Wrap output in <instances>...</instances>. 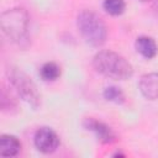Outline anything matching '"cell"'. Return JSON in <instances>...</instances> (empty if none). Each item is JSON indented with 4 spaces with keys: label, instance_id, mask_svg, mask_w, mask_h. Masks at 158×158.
<instances>
[{
    "label": "cell",
    "instance_id": "11",
    "mask_svg": "<svg viewBox=\"0 0 158 158\" xmlns=\"http://www.w3.org/2000/svg\"><path fill=\"white\" fill-rule=\"evenodd\" d=\"M102 7L107 14L112 16H118L125 11L126 4L125 0H104Z\"/></svg>",
    "mask_w": 158,
    "mask_h": 158
},
{
    "label": "cell",
    "instance_id": "3",
    "mask_svg": "<svg viewBox=\"0 0 158 158\" xmlns=\"http://www.w3.org/2000/svg\"><path fill=\"white\" fill-rule=\"evenodd\" d=\"M77 27L83 40L93 47L102 46L107 38L106 25L90 10H83L79 12L77 17Z\"/></svg>",
    "mask_w": 158,
    "mask_h": 158
},
{
    "label": "cell",
    "instance_id": "4",
    "mask_svg": "<svg viewBox=\"0 0 158 158\" xmlns=\"http://www.w3.org/2000/svg\"><path fill=\"white\" fill-rule=\"evenodd\" d=\"M6 75L17 95L25 102H27L32 109H37L41 105V94L33 80L25 72L15 67H9L6 69Z\"/></svg>",
    "mask_w": 158,
    "mask_h": 158
},
{
    "label": "cell",
    "instance_id": "7",
    "mask_svg": "<svg viewBox=\"0 0 158 158\" xmlns=\"http://www.w3.org/2000/svg\"><path fill=\"white\" fill-rule=\"evenodd\" d=\"M138 89L146 99L157 100L158 99V72L142 75L138 81Z\"/></svg>",
    "mask_w": 158,
    "mask_h": 158
},
{
    "label": "cell",
    "instance_id": "13",
    "mask_svg": "<svg viewBox=\"0 0 158 158\" xmlns=\"http://www.w3.org/2000/svg\"><path fill=\"white\" fill-rule=\"evenodd\" d=\"M153 9H154V11H156V14H157V16H158V1L154 4V7H153Z\"/></svg>",
    "mask_w": 158,
    "mask_h": 158
},
{
    "label": "cell",
    "instance_id": "8",
    "mask_svg": "<svg viewBox=\"0 0 158 158\" xmlns=\"http://www.w3.org/2000/svg\"><path fill=\"white\" fill-rule=\"evenodd\" d=\"M135 47H136V51L142 57H144L147 59L154 58L157 56V52H158V46H157L156 41L148 36L138 37L135 42Z\"/></svg>",
    "mask_w": 158,
    "mask_h": 158
},
{
    "label": "cell",
    "instance_id": "14",
    "mask_svg": "<svg viewBox=\"0 0 158 158\" xmlns=\"http://www.w3.org/2000/svg\"><path fill=\"white\" fill-rule=\"evenodd\" d=\"M138 1H141V2H147V1H151V0H138Z\"/></svg>",
    "mask_w": 158,
    "mask_h": 158
},
{
    "label": "cell",
    "instance_id": "2",
    "mask_svg": "<svg viewBox=\"0 0 158 158\" xmlns=\"http://www.w3.org/2000/svg\"><path fill=\"white\" fill-rule=\"evenodd\" d=\"M28 15L22 7L4 11L0 17L2 33L14 43L25 47L28 43Z\"/></svg>",
    "mask_w": 158,
    "mask_h": 158
},
{
    "label": "cell",
    "instance_id": "5",
    "mask_svg": "<svg viewBox=\"0 0 158 158\" xmlns=\"http://www.w3.org/2000/svg\"><path fill=\"white\" fill-rule=\"evenodd\" d=\"M33 142L36 148L42 153H52L59 146L58 135L49 127H41L36 131Z\"/></svg>",
    "mask_w": 158,
    "mask_h": 158
},
{
    "label": "cell",
    "instance_id": "12",
    "mask_svg": "<svg viewBox=\"0 0 158 158\" xmlns=\"http://www.w3.org/2000/svg\"><path fill=\"white\" fill-rule=\"evenodd\" d=\"M104 98L107 101H111L115 104H122L125 101V95L122 90L117 86H107L104 90Z\"/></svg>",
    "mask_w": 158,
    "mask_h": 158
},
{
    "label": "cell",
    "instance_id": "10",
    "mask_svg": "<svg viewBox=\"0 0 158 158\" xmlns=\"http://www.w3.org/2000/svg\"><path fill=\"white\" fill-rule=\"evenodd\" d=\"M40 75L44 81H54L60 75V68L54 62H47L41 67Z\"/></svg>",
    "mask_w": 158,
    "mask_h": 158
},
{
    "label": "cell",
    "instance_id": "9",
    "mask_svg": "<svg viewBox=\"0 0 158 158\" xmlns=\"http://www.w3.org/2000/svg\"><path fill=\"white\" fill-rule=\"evenodd\" d=\"M21 151L20 141L12 135H2L0 137V154L2 157H14Z\"/></svg>",
    "mask_w": 158,
    "mask_h": 158
},
{
    "label": "cell",
    "instance_id": "1",
    "mask_svg": "<svg viewBox=\"0 0 158 158\" xmlns=\"http://www.w3.org/2000/svg\"><path fill=\"white\" fill-rule=\"evenodd\" d=\"M95 70L114 80H126L132 77L133 67L121 54L112 51H100L93 58Z\"/></svg>",
    "mask_w": 158,
    "mask_h": 158
},
{
    "label": "cell",
    "instance_id": "6",
    "mask_svg": "<svg viewBox=\"0 0 158 158\" xmlns=\"http://www.w3.org/2000/svg\"><path fill=\"white\" fill-rule=\"evenodd\" d=\"M84 127L86 130H90L95 133L96 138L101 143H112L116 141V135L115 132L104 122L98 121L93 117H86L84 120Z\"/></svg>",
    "mask_w": 158,
    "mask_h": 158
}]
</instances>
